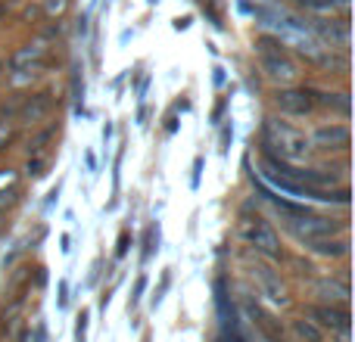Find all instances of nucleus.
Instances as JSON below:
<instances>
[{"mask_svg":"<svg viewBox=\"0 0 355 342\" xmlns=\"http://www.w3.org/2000/svg\"><path fill=\"white\" fill-rule=\"evenodd\" d=\"M275 106L281 112H287V116H309L315 100H312V93L300 91V87H281V91L275 93Z\"/></svg>","mask_w":355,"mask_h":342,"instance_id":"obj_4","label":"nucleus"},{"mask_svg":"<svg viewBox=\"0 0 355 342\" xmlns=\"http://www.w3.org/2000/svg\"><path fill=\"white\" fill-rule=\"evenodd\" d=\"M287 231L293 233L296 240H302V243H312V240L334 237V233L340 231V224H337V221H331V218H321V215L306 212V215H300V218H290L287 221Z\"/></svg>","mask_w":355,"mask_h":342,"instance_id":"obj_3","label":"nucleus"},{"mask_svg":"<svg viewBox=\"0 0 355 342\" xmlns=\"http://www.w3.org/2000/svg\"><path fill=\"white\" fill-rule=\"evenodd\" d=\"M69 0H47V16H56V12H66Z\"/></svg>","mask_w":355,"mask_h":342,"instance_id":"obj_18","label":"nucleus"},{"mask_svg":"<svg viewBox=\"0 0 355 342\" xmlns=\"http://www.w3.org/2000/svg\"><path fill=\"white\" fill-rule=\"evenodd\" d=\"M321 103L340 109L343 116H349V100H346V93H324V97H321Z\"/></svg>","mask_w":355,"mask_h":342,"instance_id":"obj_16","label":"nucleus"},{"mask_svg":"<svg viewBox=\"0 0 355 342\" xmlns=\"http://www.w3.org/2000/svg\"><path fill=\"white\" fill-rule=\"evenodd\" d=\"M265 156H275L281 162H302L309 156V137L302 131L290 128V125L268 118L265 122Z\"/></svg>","mask_w":355,"mask_h":342,"instance_id":"obj_1","label":"nucleus"},{"mask_svg":"<svg viewBox=\"0 0 355 342\" xmlns=\"http://www.w3.org/2000/svg\"><path fill=\"white\" fill-rule=\"evenodd\" d=\"M252 274H256V280H259V287H262V293L268 296V299L275 302V305H287V293H284L281 280H277V277L271 274L268 268H256Z\"/></svg>","mask_w":355,"mask_h":342,"instance_id":"obj_10","label":"nucleus"},{"mask_svg":"<svg viewBox=\"0 0 355 342\" xmlns=\"http://www.w3.org/2000/svg\"><path fill=\"white\" fill-rule=\"evenodd\" d=\"M312 318H315V324L327 327V330H346V327H352L349 312L340 305H318L312 312Z\"/></svg>","mask_w":355,"mask_h":342,"instance_id":"obj_7","label":"nucleus"},{"mask_svg":"<svg viewBox=\"0 0 355 342\" xmlns=\"http://www.w3.org/2000/svg\"><path fill=\"white\" fill-rule=\"evenodd\" d=\"M50 106H53V100H50V93H37V97H31L28 103L22 106V112H19V118L22 122H37V118H44L50 112Z\"/></svg>","mask_w":355,"mask_h":342,"instance_id":"obj_12","label":"nucleus"},{"mask_svg":"<svg viewBox=\"0 0 355 342\" xmlns=\"http://www.w3.org/2000/svg\"><path fill=\"white\" fill-rule=\"evenodd\" d=\"M240 233H243V240L256 252H262V255H268V258H281V240H277L275 227H271L268 221H262V218H243V224H240Z\"/></svg>","mask_w":355,"mask_h":342,"instance_id":"obj_2","label":"nucleus"},{"mask_svg":"<svg viewBox=\"0 0 355 342\" xmlns=\"http://www.w3.org/2000/svg\"><path fill=\"white\" fill-rule=\"evenodd\" d=\"M306 246L312 252H318V255H334V258L346 255V243H343V240H331V237H327V240H312V243H306Z\"/></svg>","mask_w":355,"mask_h":342,"instance_id":"obj_13","label":"nucleus"},{"mask_svg":"<svg viewBox=\"0 0 355 342\" xmlns=\"http://www.w3.org/2000/svg\"><path fill=\"white\" fill-rule=\"evenodd\" d=\"M293 330H296V336H300V339H306V342H321V339H324V333H321V327L315 324V321H306V318H302V321H296V324H293Z\"/></svg>","mask_w":355,"mask_h":342,"instance_id":"obj_14","label":"nucleus"},{"mask_svg":"<svg viewBox=\"0 0 355 342\" xmlns=\"http://www.w3.org/2000/svg\"><path fill=\"white\" fill-rule=\"evenodd\" d=\"M85 314H81V324H78V333H75V336H78V342H85Z\"/></svg>","mask_w":355,"mask_h":342,"instance_id":"obj_21","label":"nucleus"},{"mask_svg":"<svg viewBox=\"0 0 355 342\" xmlns=\"http://www.w3.org/2000/svg\"><path fill=\"white\" fill-rule=\"evenodd\" d=\"M337 333V342H352V336H349V327H346V330H334Z\"/></svg>","mask_w":355,"mask_h":342,"instance_id":"obj_20","label":"nucleus"},{"mask_svg":"<svg viewBox=\"0 0 355 342\" xmlns=\"http://www.w3.org/2000/svg\"><path fill=\"white\" fill-rule=\"evenodd\" d=\"M312 31H318L324 41H331V44H340V47H346L349 44V25L346 22H312Z\"/></svg>","mask_w":355,"mask_h":342,"instance_id":"obj_11","label":"nucleus"},{"mask_svg":"<svg viewBox=\"0 0 355 342\" xmlns=\"http://www.w3.org/2000/svg\"><path fill=\"white\" fill-rule=\"evenodd\" d=\"M315 143L318 147H327V150H343L349 147V128L346 125H321L318 131H315Z\"/></svg>","mask_w":355,"mask_h":342,"instance_id":"obj_8","label":"nucleus"},{"mask_svg":"<svg viewBox=\"0 0 355 342\" xmlns=\"http://www.w3.org/2000/svg\"><path fill=\"white\" fill-rule=\"evenodd\" d=\"M243 305H246V312H250L252 324H256L259 330H262V336H265V339H268V342H284L281 324H277V321L271 318V314L265 312V308H259V305H256V302H252V299H246Z\"/></svg>","mask_w":355,"mask_h":342,"instance_id":"obj_6","label":"nucleus"},{"mask_svg":"<svg viewBox=\"0 0 355 342\" xmlns=\"http://www.w3.org/2000/svg\"><path fill=\"white\" fill-rule=\"evenodd\" d=\"M12 202H16V190H0V212L6 206H12Z\"/></svg>","mask_w":355,"mask_h":342,"instance_id":"obj_19","label":"nucleus"},{"mask_svg":"<svg viewBox=\"0 0 355 342\" xmlns=\"http://www.w3.org/2000/svg\"><path fill=\"white\" fill-rule=\"evenodd\" d=\"M262 72L268 75L271 81H281V84H287V81H293L296 75H300V69H296V62L281 50V53H265L262 56Z\"/></svg>","mask_w":355,"mask_h":342,"instance_id":"obj_5","label":"nucleus"},{"mask_svg":"<svg viewBox=\"0 0 355 342\" xmlns=\"http://www.w3.org/2000/svg\"><path fill=\"white\" fill-rule=\"evenodd\" d=\"M318 293L327 296V299H349V287L343 280H324L318 287Z\"/></svg>","mask_w":355,"mask_h":342,"instance_id":"obj_15","label":"nucleus"},{"mask_svg":"<svg viewBox=\"0 0 355 342\" xmlns=\"http://www.w3.org/2000/svg\"><path fill=\"white\" fill-rule=\"evenodd\" d=\"M10 137H12V125L10 122H0V153L6 150V143H10Z\"/></svg>","mask_w":355,"mask_h":342,"instance_id":"obj_17","label":"nucleus"},{"mask_svg":"<svg viewBox=\"0 0 355 342\" xmlns=\"http://www.w3.org/2000/svg\"><path fill=\"white\" fill-rule=\"evenodd\" d=\"M41 56H44V47L41 44H28V47H22V50H16V53L10 56V72H28L31 66H37L41 62Z\"/></svg>","mask_w":355,"mask_h":342,"instance_id":"obj_9","label":"nucleus"}]
</instances>
